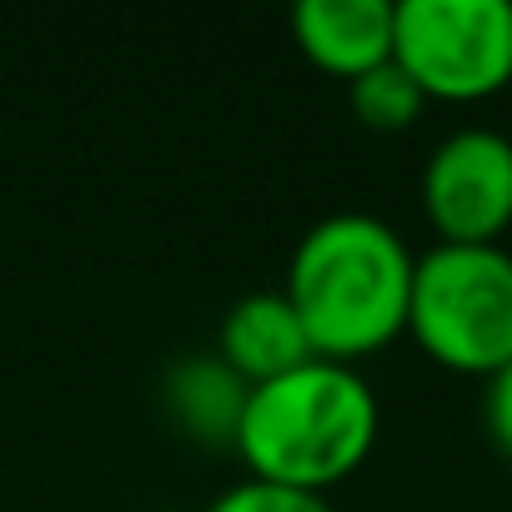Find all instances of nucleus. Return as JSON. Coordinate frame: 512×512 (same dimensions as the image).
I'll return each instance as SVG.
<instances>
[{"mask_svg":"<svg viewBox=\"0 0 512 512\" xmlns=\"http://www.w3.org/2000/svg\"><path fill=\"white\" fill-rule=\"evenodd\" d=\"M347 101H352L357 121H367V126H377V131H402V126L417 121L427 91L412 81V71H407L397 56H387V61H377L372 71H362V76L347 81Z\"/></svg>","mask_w":512,"mask_h":512,"instance_id":"obj_8","label":"nucleus"},{"mask_svg":"<svg viewBox=\"0 0 512 512\" xmlns=\"http://www.w3.org/2000/svg\"><path fill=\"white\" fill-rule=\"evenodd\" d=\"M292 26L317 66L352 81L392 56L397 6L392 0H302L292 11Z\"/></svg>","mask_w":512,"mask_h":512,"instance_id":"obj_7","label":"nucleus"},{"mask_svg":"<svg viewBox=\"0 0 512 512\" xmlns=\"http://www.w3.org/2000/svg\"><path fill=\"white\" fill-rule=\"evenodd\" d=\"M377 437V397L367 377L337 357H312L272 382L246 387L236 447L262 482L322 492L347 477Z\"/></svg>","mask_w":512,"mask_h":512,"instance_id":"obj_2","label":"nucleus"},{"mask_svg":"<svg viewBox=\"0 0 512 512\" xmlns=\"http://www.w3.org/2000/svg\"><path fill=\"white\" fill-rule=\"evenodd\" d=\"M312 357H317V347H312V337H307L287 292H272V287L246 292L221 317V362L246 387L272 382V377H282V372H292Z\"/></svg>","mask_w":512,"mask_h":512,"instance_id":"obj_6","label":"nucleus"},{"mask_svg":"<svg viewBox=\"0 0 512 512\" xmlns=\"http://www.w3.org/2000/svg\"><path fill=\"white\" fill-rule=\"evenodd\" d=\"M417 256L402 236L367 211L322 216L292 251L287 297L317 357H357L407 327Z\"/></svg>","mask_w":512,"mask_h":512,"instance_id":"obj_1","label":"nucleus"},{"mask_svg":"<svg viewBox=\"0 0 512 512\" xmlns=\"http://www.w3.org/2000/svg\"><path fill=\"white\" fill-rule=\"evenodd\" d=\"M206 512H337L322 492H307V487H287V482H236L226 487Z\"/></svg>","mask_w":512,"mask_h":512,"instance_id":"obj_9","label":"nucleus"},{"mask_svg":"<svg viewBox=\"0 0 512 512\" xmlns=\"http://www.w3.org/2000/svg\"><path fill=\"white\" fill-rule=\"evenodd\" d=\"M422 206L442 241H492L512 221V141L487 126L452 131L427 156Z\"/></svg>","mask_w":512,"mask_h":512,"instance_id":"obj_5","label":"nucleus"},{"mask_svg":"<svg viewBox=\"0 0 512 512\" xmlns=\"http://www.w3.org/2000/svg\"><path fill=\"white\" fill-rule=\"evenodd\" d=\"M392 56L427 96H492L512 81V0H397Z\"/></svg>","mask_w":512,"mask_h":512,"instance_id":"obj_4","label":"nucleus"},{"mask_svg":"<svg viewBox=\"0 0 512 512\" xmlns=\"http://www.w3.org/2000/svg\"><path fill=\"white\" fill-rule=\"evenodd\" d=\"M482 412H487L492 442H497L502 452H512V362H502V367L487 377V402H482Z\"/></svg>","mask_w":512,"mask_h":512,"instance_id":"obj_10","label":"nucleus"},{"mask_svg":"<svg viewBox=\"0 0 512 512\" xmlns=\"http://www.w3.org/2000/svg\"><path fill=\"white\" fill-rule=\"evenodd\" d=\"M407 327L437 362L492 377L512 362V256L497 241H437L422 251Z\"/></svg>","mask_w":512,"mask_h":512,"instance_id":"obj_3","label":"nucleus"}]
</instances>
